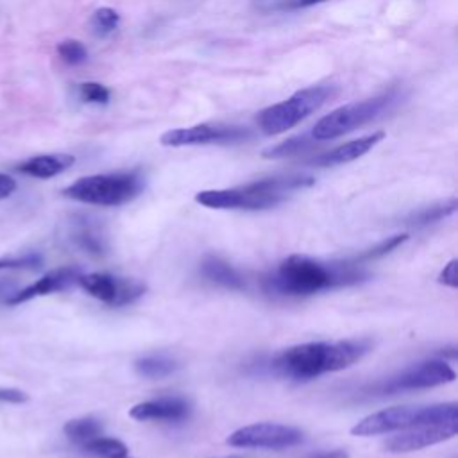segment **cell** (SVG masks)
Segmentation results:
<instances>
[{
	"instance_id": "6da1fadb",
	"label": "cell",
	"mask_w": 458,
	"mask_h": 458,
	"mask_svg": "<svg viewBox=\"0 0 458 458\" xmlns=\"http://www.w3.org/2000/svg\"><path fill=\"white\" fill-rule=\"evenodd\" d=\"M370 351L369 340L308 342L284 349L272 360V369L290 379H313L360 361Z\"/></svg>"
},
{
	"instance_id": "7a4b0ae2",
	"label": "cell",
	"mask_w": 458,
	"mask_h": 458,
	"mask_svg": "<svg viewBox=\"0 0 458 458\" xmlns=\"http://www.w3.org/2000/svg\"><path fill=\"white\" fill-rule=\"evenodd\" d=\"M367 272L351 263H322L308 256L293 254L283 259L267 279V286L283 295H311L335 286L356 284Z\"/></svg>"
},
{
	"instance_id": "3957f363",
	"label": "cell",
	"mask_w": 458,
	"mask_h": 458,
	"mask_svg": "<svg viewBox=\"0 0 458 458\" xmlns=\"http://www.w3.org/2000/svg\"><path fill=\"white\" fill-rule=\"evenodd\" d=\"M313 182L311 175H277L236 188L202 190L195 195V200L211 209H267Z\"/></svg>"
},
{
	"instance_id": "277c9868",
	"label": "cell",
	"mask_w": 458,
	"mask_h": 458,
	"mask_svg": "<svg viewBox=\"0 0 458 458\" xmlns=\"http://www.w3.org/2000/svg\"><path fill=\"white\" fill-rule=\"evenodd\" d=\"M424 424H458V404L444 403L431 406H392L363 417L351 428V433L356 437H374Z\"/></svg>"
},
{
	"instance_id": "5b68a950",
	"label": "cell",
	"mask_w": 458,
	"mask_h": 458,
	"mask_svg": "<svg viewBox=\"0 0 458 458\" xmlns=\"http://www.w3.org/2000/svg\"><path fill=\"white\" fill-rule=\"evenodd\" d=\"M145 188V177L138 170L86 175L63 190V195L84 204L122 206L136 199Z\"/></svg>"
},
{
	"instance_id": "8992f818",
	"label": "cell",
	"mask_w": 458,
	"mask_h": 458,
	"mask_svg": "<svg viewBox=\"0 0 458 458\" xmlns=\"http://www.w3.org/2000/svg\"><path fill=\"white\" fill-rule=\"evenodd\" d=\"M333 95V86L302 88L286 100L261 109L256 116L258 127L268 136L281 134L301 123L311 113L318 111Z\"/></svg>"
},
{
	"instance_id": "52a82bcc",
	"label": "cell",
	"mask_w": 458,
	"mask_h": 458,
	"mask_svg": "<svg viewBox=\"0 0 458 458\" xmlns=\"http://www.w3.org/2000/svg\"><path fill=\"white\" fill-rule=\"evenodd\" d=\"M397 91L390 89L385 93H379L376 97L344 104L336 109H333L329 114L322 116L311 129V138L317 141L335 140L340 138L369 122L377 118L381 113L388 111L397 102Z\"/></svg>"
},
{
	"instance_id": "ba28073f",
	"label": "cell",
	"mask_w": 458,
	"mask_h": 458,
	"mask_svg": "<svg viewBox=\"0 0 458 458\" xmlns=\"http://www.w3.org/2000/svg\"><path fill=\"white\" fill-rule=\"evenodd\" d=\"M454 370L442 360H428L417 365H411L399 374L388 377L386 381L374 386L377 394H397L406 390H420L433 388L438 385H445L454 381Z\"/></svg>"
},
{
	"instance_id": "9c48e42d",
	"label": "cell",
	"mask_w": 458,
	"mask_h": 458,
	"mask_svg": "<svg viewBox=\"0 0 458 458\" xmlns=\"http://www.w3.org/2000/svg\"><path fill=\"white\" fill-rule=\"evenodd\" d=\"M302 440L304 433L299 428L277 422H258L233 431L225 442L233 447L286 449L301 444Z\"/></svg>"
},
{
	"instance_id": "30bf717a",
	"label": "cell",
	"mask_w": 458,
	"mask_h": 458,
	"mask_svg": "<svg viewBox=\"0 0 458 458\" xmlns=\"http://www.w3.org/2000/svg\"><path fill=\"white\" fill-rule=\"evenodd\" d=\"M252 134L247 127L224 125V123H197L191 127H179L161 134L159 143L165 147H188V145H225L249 140Z\"/></svg>"
},
{
	"instance_id": "8fae6325",
	"label": "cell",
	"mask_w": 458,
	"mask_h": 458,
	"mask_svg": "<svg viewBox=\"0 0 458 458\" xmlns=\"http://www.w3.org/2000/svg\"><path fill=\"white\" fill-rule=\"evenodd\" d=\"M91 297L109 304V306H123L134 302L145 293V284L136 279L116 277L104 272L81 274L77 281Z\"/></svg>"
},
{
	"instance_id": "7c38bea8",
	"label": "cell",
	"mask_w": 458,
	"mask_h": 458,
	"mask_svg": "<svg viewBox=\"0 0 458 458\" xmlns=\"http://www.w3.org/2000/svg\"><path fill=\"white\" fill-rule=\"evenodd\" d=\"M458 424H424L390 437L385 442V449L390 453H410L419 451L444 440H449L456 435Z\"/></svg>"
},
{
	"instance_id": "4fadbf2b",
	"label": "cell",
	"mask_w": 458,
	"mask_h": 458,
	"mask_svg": "<svg viewBox=\"0 0 458 458\" xmlns=\"http://www.w3.org/2000/svg\"><path fill=\"white\" fill-rule=\"evenodd\" d=\"M129 415L136 420H166L177 422L184 420L190 415V404L182 397H159L134 404L129 410Z\"/></svg>"
},
{
	"instance_id": "5bb4252c",
	"label": "cell",
	"mask_w": 458,
	"mask_h": 458,
	"mask_svg": "<svg viewBox=\"0 0 458 458\" xmlns=\"http://www.w3.org/2000/svg\"><path fill=\"white\" fill-rule=\"evenodd\" d=\"M385 138V132L383 131H376L372 134H367V136H361L358 140H352V141H347V143H342L320 156H317L315 159H311V165L315 166H336V165H344V163H351L361 156H365L370 148H374L381 140Z\"/></svg>"
},
{
	"instance_id": "9a60e30c",
	"label": "cell",
	"mask_w": 458,
	"mask_h": 458,
	"mask_svg": "<svg viewBox=\"0 0 458 458\" xmlns=\"http://www.w3.org/2000/svg\"><path fill=\"white\" fill-rule=\"evenodd\" d=\"M79 276H81V272L77 268H72V267L52 270V272L45 274L41 279H38L36 283L29 284L27 288L20 290L18 293H14L9 299V304H20V302L30 301L38 295H47V293L66 290V288H70L72 284H75L79 281Z\"/></svg>"
},
{
	"instance_id": "2e32d148",
	"label": "cell",
	"mask_w": 458,
	"mask_h": 458,
	"mask_svg": "<svg viewBox=\"0 0 458 458\" xmlns=\"http://www.w3.org/2000/svg\"><path fill=\"white\" fill-rule=\"evenodd\" d=\"M75 163V157L72 154H41L29 157L23 161L18 170L25 175L38 177V179H50L54 175H59L61 172L68 170Z\"/></svg>"
},
{
	"instance_id": "e0dca14e",
	"label": "cell",
	"mask_w": 458,
	"mask_h": 458,
	"mask_svg": "<svg viewBox=\"0 0 458 458\" xmlns=\"http://www.w3.org/2000/svg\"><path fill=\"white\" fill-rule=\"evenodd\" d=\"M200 270L204 274V277H208L209 281L229 288V290H243L245 288V281L242 277V274L229 263H225L224 259L216 258V256H206L202 259Z\"/></svg>"
},
{
	"instance_id": "ac0fdd59",
	"label": "cell",
	"mask_w": 458,
	"mask_h": 458,
	"mask_svg": "<svg viewBox=\"0 0 458 458\" xmlns=\"http://www.w3.org/2000/svg\"><path fill=\"white\" fill-rule=\"evenodd\" d=\"M136 372L147 379H163L177 370V361L166 354H148L134 363Z\"/></svg>"
},
{
	"instance_id": "d6986e66",
	"label": "cell",
	"mask_w": 458,
	"mask_h": 458,
	"mask_svg": "<svg viewBox=\"0 0 458 458\" xmlns=\"http://www.w3.org/2000/svg\"><path fill=\"white\" fill-rule=\"evenodd\" d=\"M64 435L72 442H75L79 445H84L89 440H93V438L102 435V424H100V420H97L93 417L73 419V420H68L64 424Z\"/></svg>"
},
{
	"instance_id": "ffe728a7",
	"label": "cell",
	"mask_w": 458,
	"mask_h": 458,
	"mask_svg": "<svg viewBox=\"0 0 458 458\" xmlns=\"http://www.w3.org/2000/svg\"><path fill=\"white\" fill-rule=\"evenodd\" d=\"M317 140H313L308 134H299V136H292L274 147H268L261 152L263 157L267 159H279V157H290V156H297L302 154L306 150H310L315 145Z\"/></svg>"
},
{
	"instance_id": "44dd1931",
	"label": "cell",
	"mask_w": 458,
	"mask_h": 458,
	"mask_svg": "<svg viewBox=\"0 0 458 458\" xmlns=\"http://www.w3.org/2000/svg\"><path fill=\"white\" fill-rule=\"evenodd\" d=\"M84 451L97 458H132L129 456V449L123 442L109 437H97L82 445Z\"/></svg>"
},
{
	"instance_id": "7402d4cb",
	"label": "cell",
	"mask_w": 458,
	"mask_h": 458,
	"mask_svg": "<svg viewBox=\"0 0 458 458\" xmlns=\"http://www.w3.org/2000/svg\"><path fill=\"white\" fill-rule=\"evenodd\" d=\"M456 208H458V202L453 197L445 202H440V204H435V206H429V208H424V209L413 213L408 220L413 225H428V224H433V222H438V220L449 216L451 213L456 211Z\"/></svg>"
},
{
	"instance_id": "603a6c76",
	"label": "cell",
	"mask_w": 458,
	"mask_h": 458,
	"mask_svg": "<svg viewBox=\"0 0 458 458\" xmlns=\"http://www.w3.org/2000/svg\"><path fill=\"white\" fill-rule=\"evenodd\" d=\"M75 242L79 247H82L88 252L93 254H100L104 252L106 245H104V234L98 231L97 225L88 224V220H82V224H79L77 233H75Z\"/></svg>"
},
{
	"instance_id": "cb8c5ba5",
	"label": "cell",
	"mask_w": 458,
	"mask_h": 458,
	"mask_svg": "<svg viewBox=\"0 0 458 458\" xmlns=\"http://www.w3.org/2000/svg\"><path fill=\"white\" fill-rule=\"evenodd\" d=\"M118 25H120V14L113 7H98L89 20V27L93 34L100 38L114 32Z\"/></svg>"
},
{
	"instance_id": "d4e9b609",
	"label": "cell",
	"mask_w": 458,
	"mask_h": 458,
	"mask_svg": "<svg viewBox=\"0 0 458 458\" xmlns=\"http://www.w3.org/2000/svg\"><path fill=\"white\" fill-rule=\"evenodd\" d=\"M57 54L59 57L72 66L82 64L88 59V50L79 39H64L57 45Z\"/></svg>"
},
{
	"instance_id": "484cf974",
	"label": "cell",
	"mask_w": 458,
	"mask_h": 458,
	"mask_svg": "<svg viewBox=\"0 0 458 458\" xmlns=\"http://www.w3.org/2000/svg\"><path fill=\"white\" fill-rule=\"evenodd\" d=\"M79 98L86 104H95V106H106L111 98V91L100 84V82H82L79 84Z\"/></svg>"
},
{
	"instance_id": "4316f807",
	"label": "cell",
	"mask_w": 458,
	"mask_h": 458,
	"mask_svg": "<svg viewBox=\"0 0 458 458\" xmlns=\"http://www.w3.org/2000/svg\"><path fill=\"white\" fill-rule=\"evenodd\" d=\"M408 240V234L403 233V234H395V236H390L386 240H383L379 245L372 247L370 250H367L365 254H361L360 259H374V258H381L385 254H388L390 250H394L397 245H401L403 242Z\"/></svg>"
},
{
	"instance_id": "83f0119b",
	"label": "cell",
	"mask_w": 458,
	"mask_h": 458,
	"mask_svg": "<svg viewBox=\"0 0 458 458\" xmlns=\"http://www.w3.org/2000/svg\"><path fill=\"white\" fill-rule=\"evenodd\" d=\"M41 258L36 254H25L21 258H2L0 268H38Z\"/></svg>"
},
{
	"instance_id": "f1b7e54d",
	"label": "cell",
	"mask_w": 458,
	"mask_h": 458,
	"mask_svg": "<svg viewBox=\"0 0 458 458\" xmlns=\"http://www.w3.org/2000/svg\"><path fill=\"white\" fill-rule=\"evenodd\" d=\"M438 283L449 286V288H456L458 286V259H451L444 270L438 276Z\"/></svg>"
},
{
	"instance_id": "f546056e",
	"label": "cell",
	"mask_w": 458,
	"mask_h": 458,
	"mask_svg": "<svg viewBox=\"0 0 458 458\" xmlns=\"http://www.w3.org/2000/svg\"><path fill=\"white\" fill-rule=\"evenodd\" d=\"M0 401L7 403H23L27 401V394L14 388H0Z\"/></svg>"
},
{
	"instance_id": "4dcf8cb0",
	"label": "cell",
	"mask_w": 458,
	"mask_h": 458,
	"mask_svg": "<svg viewBox=\"0 0 458 458\" xmlns=\"http://www.w3.org/2000/svg\"><path fill=\"white\" fill-rule=\"evenodd\" d=\"M14 190H16V181L7 174H0V200L7 199Z\"/></svg>"
},
{
	"instance_id": "1f68e13d",
	"label": "cell",
	"mask_w": 458,
	"mask_h": 458,
	"mask_svg": "<svg viewBox=\"0 0 458 458\" xmlns=\"http://www.w3.org/2000/svg\"><path fill=\"white\" fill-rule=\"evenodd\" d=\"M306 458H347V453L342 449H331V451H317L308 454Z\"/></svg>"
},
{
	"instance_id": "d6a6232c",
	"label": "cell",
	"mask_w": 458,
	"mask_h": 458,
	"mask_svg": "<svg viewBox=\"0 0 458 458\" xmlns=\"http://www.w3.org/2000/svg\"><path fill=\"white\" fill-rule=\"evenodd\" d=\"M318 2H324V0H299V5L306 7V5H313V4H318Z\"/></svg>"
}]
</instances>
